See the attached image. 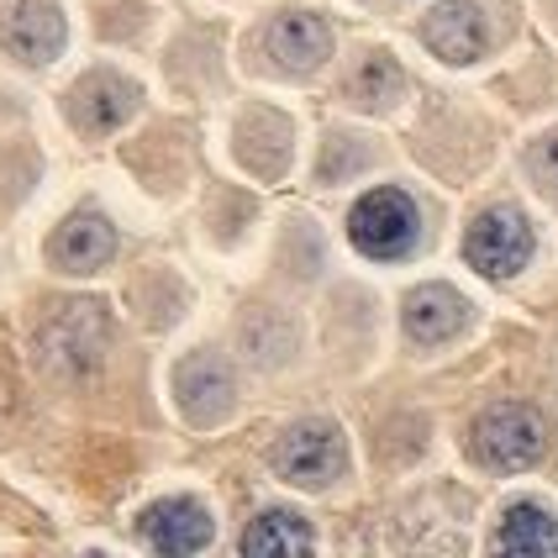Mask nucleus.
<instances>
[{
  "instance_id": "nucleus-1",
  "label": "nucleus",
  "mask_w": 558,
  "mask_h": 558,
  "mask_svg": "<svg viewBox=\"0 0 558 558\" xmlns=\"http://www.w3.org/2000/svg\"><path fill=\"white\" fill-rule=\"evenodd\" d=\"M100 353H106V311L95 301H69L37 332V359H43V369L59 374V379L95 374Z\"/></svg>"
},
{
  "instance_id": "nucleus-2",
  "label": "nucleus",
  "mask_w": 558,
  "mask_h": 558,
  "mask_svg": "<svg viewBox=\"0 0 558 558\" xmlns=\"http://www.w3.org/2000/svg\"><path fill=\"white\" fill-rule=\"evenodd\" d=\"M348 238H353V248L369 253V258H405L416 248V238H422V211L396 185L369 190L353 206V217H348Z\"/></svg>"
},
{
  "instance_id": "nucleus-3",
  "label": "nucleus",
  "mask_w": 558,
  "mask_h": 558,
  "mask_svg": "<svg viewBox=\"0 0 558 558\" xmlns=\"http://www.w3.org/2000/svg\"><path fill=\"white\" fill-rule=\"evenodd\" d=\"M469 448H474V459L485 469H500V474H511V469H527L543 459V422H537V411L532 405H490L480 422H474V433H469Z\"/></svg>"
},
{
  "instance_id": "nucleus-4",
  "label": "nucleus",
  "mask_w": 558,
  "mask_h": 558,
  "mask_svg": "<svg viewBox=\"0 0 558 558\" xmlns=\"http://www.w3.org/2000/svg\"><path fill=\"white\" fill-rule=\"evenodd\" d=\"M269 464H275L279 480L322 490V485H332L342 474L348 448H342V433L332 422H301V427H290V433L269 448Z\"/></svg>"
},
{
  "instance_id": "nucleus-5",
  "label": "nucleus",
  "mask_w": 558,
  "mask_h": 558,
  "mask_svg": "<svg viewBox=\"0 0 558 558\" xmlns=\"http://www.w3.org/2000/svg\"><path fill=\"white\" fill-rule=\"evenodd\" d=\"M464 258L485 279H511L532 258V227L522 211L511 206H490L469 221L464 232Z\"/></svg>"
},
{
  "instance_id": "nucleus-6",
  "label": "nucleus",
  "mask_w": 558,
  "mask_h": 558,
  "mask_svg": "<svg viewBox=\"0 0 558 558\" xmlns=\"http://www.w3.org/2000/svg\"><path fill=\"white\" fill-rule=\"evenodd\" d=\"M137 537L143 548L154 558H195L201 548H211V511L201 500L190 496H169V500H154L143 517H137Z\"/></svg>"
},
{
  "instance_id": "nucleus-7",
  "label": "nucleus",
  "mask_w": 558,
  "mask_h": 558,
  "mask_svg": "<svg viewBox=\"0 0 558 558\" xmlns=\"http://www.w3.org/2000/svg\"><path fill=\"white\" fill-rule=\"evenodd\" d=\"M174 396H180V411L195 427H211V422H221L232 411L238 385H232V369L221 364L217 353H190L185 364L174 369Z\"/></svg>"
},
{
  "instance_id": "nucleus-8",
  "label": "nucleus",
  "mask_w": 558,
  "mask_h": 558,
  "mask_svg": "<svg viewBox=\"0 0 558 558\" xmlns=\"http://www.w3.org/2000/svg\"><path fill=\"white\" fill-rule=\"evenodd\" d=\"M0 32L22 63H53L63 48V11L53 0H11L0 16Z\"/></svg>"
},
{
  "instance_id": "nucleus-9",
  "label": "nucleus",
  "mask_w": 558,
  "mask_h": 558,
  "mask_svg": "<svg viewBox=\"0 0 558 558\" xmlns=\"http://www.w3.org/2000/svg\"><path fill=\"white\" fill-rule=\"evenodd\" d=\"M422 37L437 59L448 63H474L485 48H490V22L474 0H442L433 16L422 22Z\"/></svg>"
},
{
  "instance_id": "nucleus-10",
  "label": "nucleus",
  "mask_w": 558,
  "mask_h": 558,
  "mask_svg": "<svg viewBox=\"0 0 558 558\" xmlns=\"http://www.w3.org/2000/svg\"><path fill=\"white\" fill-rule=\"evenodd\" d=\"M111 253H117V227L100 211H74L48 243V258L63 275H95L111 264Z\"/></svg>"
},
{
  "instance_id": "nucleus-11",
  "label": "nucleus",
  "mask_w": 558,
  "mask_h": 558,
  "mask_svg": "<svg viewBox=\"0 0 558 558\" xmlns=\"http://www.w3.org/2000/svg\"><path fill=\"white\" fill-rule=\"evenodd\" d=\"M137 85L122 80V74H111V69H100L90 80H80V90L69 95V111H74V122L85 126V132H117V126L137 111Z\"/></svg>"
},
{
  "instance_id": "nucleus-12",
  "label": "nucleus",
  "mask_w": 558,
  "mask_h": 558,
  "mask_svg": "<svg viewBox=\"0 0 558 558\" xmlns=\"http://www.w3.org/2000/svg\"><path fill=\"white\" fill-rule=\"evenodd\" d=\"M332 53V27L311 11H284L275 27H269V59L290 74H311L322 69Z\"/></svg>"
},
{
  "instance_id": "nucleus-13",
  "label": "nucleus",
  "mask_w": 558,
  "mask_h": 558,
  "mask_svg": "<svg viewBox=\"0 0 558 558\" xmlns=\"http://www.w3.org/2000/svg\"><path fill=\"white\" fill-rule=\"evenodd\" d=\"M405 332L422 342V348H437V342L459 338L469 322V301L459 290H448V284H422V290H411L405 295Z\"/></svg>"
},
{
  "instance_id": "nucleus-14",
  "label": "nucleus",
  "mask_w": 558,
  "mask_h": 558,
  "mask_svg": "<svg viewBox=\"0 0 558 558\" xmlns=\"http://www.w3.org/2000/svg\"><path fill=\"white\" fill-rule=\"evenodd\" d=\"M490 558H558V522L554 511H543L537 500L506 506L490 543Z\"/></svg>"
},
{
  "instance_id": "nucleus-15",
  "label": "nucleus",
  "mask_w": 558,
  "mask_h": 558,
  "mask_svg": "<svg viewBox=\"0 0 558 558\" xmlns=\"http://www.w3.org/2000/svg\"><path fill=\"white\" fill-rule=\"evenodd\" d=\"M243 558H316V532L295 511H264L243 532Z\"/></svg>"
},
{
  "instance_id": "nucleus-16",
  "label": "nucleus",
  "mask_w": 558,
  "mask_h": 558,
  "mask_svg": "<svg viewBox=\"0 0 558 558\" xmlns=\"http://www.w3.org/2000/svg\"><path fill=\"white\" fill-rule=\"evenodd\" d=\"M396 95H401V69L390 59H369L359 74H353V100L369 106V111L374 106H390Z\"/></svg>"
},
{
  "instance_id": "nucleus-17",
  "label": "nucleus",
  "mask_w": 558,
  "mask_h": 558,
  "mask_svg": "<svg viewBox=\"0 0 558 558\" xmlns=\"http://www.w3.org/2000/svg\"><path fill=\"white\" fill-rule=\"evenodd\" d=\"M527 174H532V185L543 190V195H554L558 201V132H548V137L527 154Z\"/></svg>"
},
{
  "instance_id": "nucleus-18",
  "label": "nucleus",
  "mask_w": 558,
  "mask_h": 558,
  "mask_svg": "<svg viewBox=\"0 0 558 558\" xmlns=\"http://www.w3.org/2000/svg\"><path fill=\"white\" fill-rule=\"evenodd\" d=\"M85 558H106V554H85Z\"/></svg>"
}]
</instances>
